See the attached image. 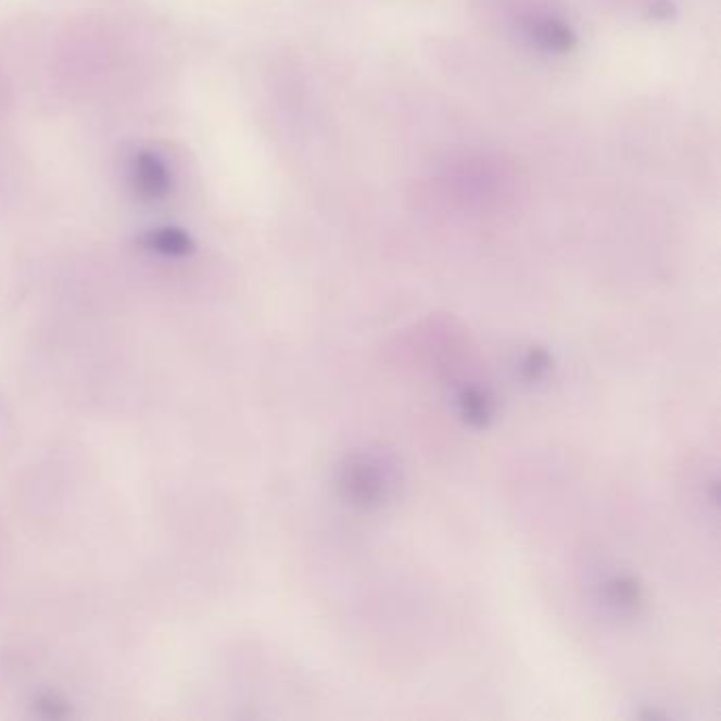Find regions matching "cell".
Instances as JSON below:
<instances>
[{
    "label": "cell",
    "instance_id": "obj_5",
    "mask_svg": "<svg viewBox=\"0 0 721 721\" xmlns=\"http://www.w3.org/2000/svg\"><path fill=\"white\" fill-rule=\"evenodd\" d=\"M457 402H459L461 417L470 426H477V428H484L491 421L493 410H495L493 399L486 392H482L481 388H466L459 394V401Z\"/></svg>",
    "mask_w": 721,
    "mask_h": 721
},
{
    "label": "cell",
    "instance_id": "obj_2",
    "mask_svg": "<svg viewBox=\"0 0 721 721\" xmlns=\"http://www.w3.org/2000/svg\"><path fill=\"white\" fill-rule=\"evenodd\" d=\"M131 178H134V189L142 200H163V198H167V193L172 189V178H169L167 165L163 163L157 153H151V151L136 153L134 165H131Z\"/></svg>",
    "mask_w": 721,
    "mask_h": 721
},
{
    "label": "cell",
    "instance_id": "obj_6",
    "mask_svg": "<svg viewBox=\"0 0 721 721\" xmlns=\"http://www.w3.org/2000/svg\"><path fill=\"white\" fill-rule=\"evenodd\" d=\"M531 35H533V39L540 42L542 49H548V51H567L573 45L571 30L557 20L540 22L537 26H533Z\"/></svg>",
    "mask_w": 721,
    "mask_h": 721
},
{
    "label": "cell",
    "instance_id": "obj_1",
    "mask_svg": "<svg viewBox=\"0 0 721 721\" xmlns=\"http://www.w3.org/2000/svg\"><path fill=\"white\" fill-rule=\"evenodd\" d=\"M339 486L343 497L356 508H379L390 493V477L379 459L354 455L341 470Z\"/></svg>",
    "mask_w": 721,
    "mask_h": 721
},
{
    "label": "cell",
    "instance_id": "obj_3",
    "mask_svg": "<svg viewBox=\"0 0 721 721\" xmlns=\"http://www.w3.org/2000/svg\"><path fill=\"white\" fill-rule=\"evenodd\" d=\"M605 605L616 614H633L642 603V589L631 575H616L605 584Z\"/></svg>",
    "mask_w": 721,
    "mask_h": 721
},
{
    "label": "cell",
    "instance_id": "obj_4",
    "mask_svg": "<svg viewBox=\"0 0 721 721\" xmlns=\"http://www.w3.org/2000/svg\"><path fill=\"white\" fill-rule=\"evenodd\" d=\"M142 243L153 250L160 252L163 256H187L193 252V240L189 233H185L178 227H161L151 233H147L142 238Z\"/></svg>",
    "mask_w": 721,
    "mask_h": 721
},
{
    "label": "cell",
    "instance_id": "obj_7",
    "mask_svg": "<svg viewBox=\"0 0 721 721\" xmlns=\"http://www.w3.org/2000/svg\"><path fill=\"white\" fill-rule=\"evenodd\" d=\"M551 366H553V360H551L548 352H546V350H540V347H533V350L522 358V379H527L529 383H537V381H542V379L551 372Z\"/></svg>",
    "mask_w": 721,
    "mask_h": 721
}]
</instances>
